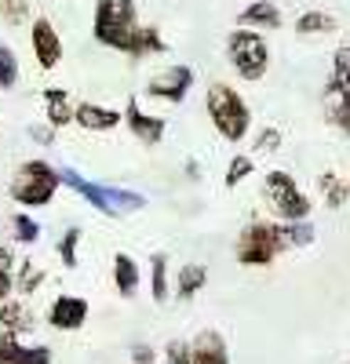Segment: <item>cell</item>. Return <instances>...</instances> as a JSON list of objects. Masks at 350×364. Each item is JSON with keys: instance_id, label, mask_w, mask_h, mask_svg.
Listing matches in <instances>:
<instances>
[{"instance_id": "6da1fadb", "label": "cell", "mask_w": 350, "mask_h": 364, "mask_svg": "<svg viewBox=\"0 0 350 364\" xmlns=\"http://www.w3.org/2000/svg\"><path fill=\"white\" fill-rule=\"evenodd\" d=\"M204 113H208L212 128L226 142H245L252 135V106L245 102L241 91L226 80H212L204 87Z\"/></svg>"}, {"instance_id": "7a4b0ae2", "label": "cell", "mask_w": 350, "mask_h": 364, "mask_svg": "<svg viewBox=\"0 0 350 364\" xmlns=\"http://www.w3.org/2000/svg\"><path fill=\"white\" fill-rule=\"evenodd\" d=\"M285 252H288L285 223H277V219H252V223H245L238 240H233V259L252 269L274 266Z\"/></svg>"}, {"instance_id": "3957f363", "label": "cell", "mask_w": 350, "mask_h": 364, "mask_svg": "<svg viewBox=\"0 0 350 364\" xmlns=\"http://www.w3.org/2000/svg\"><path fill=\"white\" fill-rule=\"evenodd\" d=\"M63 186H70L73 193H80V197L92 204L99 215H106V219H121V215H132V211H142V208H146V197H142L139 190L92 182V178H84V175L73 171V168H63Z\"/></svg>"}, {"instance_id": "277c9868", "label": "cell", "mask_w": 350, "mask_h": 364, "mask_svg": "<svg viewBox=\"0 0 350 364\" xmlns=\"http://www.w3.org/2000/svg\"><path fill=\"white\" fill-rule=\"evenodd\" d=\"M139 8L135 0H95V18H92V33L102 48L128 55L135 33H139Z\"/></svg>"}, {"instance_id": "5b68a950", "label": "cell", "mask_w": 350, "mask_h": 364, "mask_svg": "<svg viewBox=\"0 0 350 364\" xmlns=\"http://www.w3.org/2000/svg\"><path fill=\"white\" fill-rule=\"evenodd\" d=\"M321 113L332 132L350 139V44H339L332 51V70L321 87Z\"/></svg>"}, {"instance_id": "8992f818", "label": "cell", "mask_w": 350, "mask_h": 364, "mask_svg": "<svg viewBox=\"0 0 350 364\" xmlns=\"http://www.w3.org/2000/svg\"><path fill=\"white\" fill-rule=\"evenodd\" d=\"M259 193H262V204H267L270 219H277V223H303V219H310V211H314L310 197L296 182V175H288L281 168H270L267 175H262Z\"/></svg>"}, {"instance_id": "52a82bcc", "label": "cell", "mask_w": 350, "mask_h": 364, "mask_svg": "<svg viewBox=\"0 0 350 364\" xmlns=\"http://www.w3.org/2000/svg\"><path fill=\"white\" fill-rule=\"evenodd\" d=\"M58 186H63V171H58L55 164H48L44 157H33V161H22L18 164V171L11 175L8 193H11V200L18 208L29 211V208L51 204L55 193H58Z\"/></svg>"}, {"instance_id": "ba28073f", "label": "cell", "mask_w": 350, "mask_h": 364, "mask_svg": "<svg viewBox=\"0 0 350 364\" xmlns=\"http://www.w3.org/2000/svg\"><path fill=\"white\" fill-rule=\"evenodd\" d=\"M226 63L233 66V73H238L241 80L255 84L270 73V44L267 37L259 33V29H245V26H233L226 33Z\"/></svg>"}, {"instance_id": "9c48e42d", "label": "cell", "mask_w": 350, "mask_h": 364, "mask_svg": "<svg viewBox=\"0 0 350 364\" xmlns=\"http://www.w3.org/2000/svg\"><path fill=\"white\" fill-rule=\"evenodd\" d=\"M193 84H197L193 66L179 63V66H168V70H161L157 77L146 80L142 95H146V99H157V102H168V106H179V102H186V95H190Z\"/></svg>"}, {"instance_id": "30bf717a", "label": "cell", "mask_w": 350, "mask_h": 364, "mask_svg": "<svg viewBox=\"0 0 350 364\" xmlns=\"http://www.w3.org/2000/svg\"><path fill=\"white\" fill-rule=\"evenodd\" d=\"M29 48H33V58L41 70H55L63 63V37H58L55 22L44 15L29 22Z\"/></svg>"}, {"instance_id": "8fae6325", "label": "cell", "mask_w": 350, "mask_h": 364, "mask_svg": "<svg viewBox=\"0 0 350 364\" xmlns=\"http://www.w3.org/2000/svg\"><path fill=\"white\" fill-rule=\"evenodd\" d=\"M124 124H128V132H132L142 146H157V142L164 139V132H168V120L157 117V113H146V109L139 106V99H128Z\"/></svg>"}, {"instance_id": "7c38bea8", "label": "cell", "mask_w": 350, "mask_h": 364, "mask_svg": "<svg viewBox=\"0 0 350 364\" xmlns=\"http://www.w3.org/2000/svg\"><path fill=\"white\" fill-rule=\"evenodd\" d=\"M88 321V299L84 295H55L48 306V324L55 331H80Z\"/></svg>"}, {"instance_id": "4fadbf2b", "label": "cell", "mask_w": 350, "mask_h": 364, "mask_svg": "<svg viewBox=\"0 0 350 364\" xmlns=\"http://www.w3.org/2000/svg\"><path fill=\"white\" fill-rule=\"evenodd\" d=\"M190 364H230V346L223 339V331L204 328L190 339Z\"/></svg>"}, {"instance_id": "5bb4252c", "label": "cell", "mask_w": 350, "mask_h": 364, "mask_svg": "<svg viewBox=\"0 0 350 364\" xmlns=\"http://www.w3.org/2000/svg\"><path fill=\"white\" fill-rule=\"evenodd\" d=\"M0 364H51L48 346H26L15 331L0 328Z\"/></svg>"}, {"instance_id": "9a60e30c", "label": "cell", "mask_w": 350, "mask_h": 364, "mask_svg": "<svg viewBox=\"0 0 350 364\" xmlns=\"http://www.w3.org/2000/svg\"><path fill=\"white\" fill-rule=\"evenodd\" d=\"M238 26L245 29H259V33H270V29H281L285 26V15L274 0H252L238 11Z\"/></svg>"}, {"instance_id": "2e32d148", "label": "cell", "mask_w": 350, "mask_h": 364, "mask_svg": "<svg viewBox=\"0 0 350 364\" xmlns=\"http://www.w3.org/2000/svg\"><path fill=\"white\" fill-rule=\"evenodd\" d=\"M204 284H208V266L204 262H183L179 273L171 277V299L175 302H193L204 291Z\"/></svg>"}, {"instance_id": "e0dca14e", "label": "cell", "mask_w": 350, "mask_h": 364, "mask_svg": "<svg viewBox=\"0 0 350 364\" xmlns=\"http://www.w3.org/2000/svg\"><path fill=\"white\" fill-rule=\"evenodd\" d=\"M41 99H44V117H48V124L58 132V128H66L73 124V117H77V102L70 99V91L66 87H44L41 91Z\"/></svg>"}, {"instance_id": "ac0fdd59", "label": "cell", "mask_w": 350, "mask_h": 364, "mask_svg": "<svg viewBox=\"0 0 350 364\" xmlns=\"http://www.w3.org/2000/svg\"><path fill=\"white\" fill-rule=\"evenodd\" d=\"M124 120V113H117L110 106H99V102H77V117L73 124H80L84 132H113L117 124Z\"/></svg>"}, {"instance_id": "d6986e66", "label": "cell", "mask_w": 350, "mask_h": 364, "mask_svg": "<svg viewBox=\"0 0 350 364\" xmlns=\"http://www.w3.org/2000/svg\"><path fill=\"white\" fill-rule=\"evenodd\" d=\"M113 288H117L121 299H135L139 288H142V269H139V262L128 252L113 255Z\"/></svg>"}, {"instance_id": "ffe728a7", "label": "cell", "mask_w": 350, "mask_h": 364, "mask_svg": "<svg viewBox=\"0 0 350 364\" xmlns=\"http://www.w3.org/2000/svg\"><path fill=\"white\" fill-rule=\"evenodd\" d=\"M292 29H296V37H329L339 29V18L325 8H307L296 22H292Z\"/></svg>"}, {"instance_id": "44dd1931", "label": "cell", "mask_w": 350, "mask_h": 364, "mask_svg": "<svg viewBox=\"0 0 350 364\" xmlns=\"http://www.w3.org/2000/svg\"><path fill=\"white\" fill-rule=\"evenodd\" d=\"M33 324H37V317H33V310H29L26 302H18V299H4V302H0V328H4V331L26 336V331H33Z\"/></svg>"}, {"instance_id": "7402d4cb", "label": "cell", "mask_w": 350, "mask_h": 364, "mask_svg": "<svg viewBox=\"0 0 350 364\" xmlns=\"http://www.w3.org/2000/svg\"><path fill=\"white\" fill-rule=\"evenodd\" d=\"M317 190H321V200H325V208L339 211L346 200H350V182L336 171H321L317 175Z\"/></svg>"}, {"instance_id": "603a6c76", "label": "cell", "mask_w": 350, "mask_h": 364, "mask_svg": "<svg viewBox=\"0 0 350 364\" xmlns=\"http://www.w3.org/2000/svg\"><path fill=\"white\" fill-rule=\"evenodd\" d=\"M161 51H168V44H164V37H161V29H157V26H139V33H135L132 48H128V58L142 63V58L161 55Z\"/></svg>"}, {"instance_id": "cb8c5ba5", "label": "cell", "mask_w": 350, "mask_h": 364, "mask_svg": "<svg viewBox=\"0 0 350 364\" xmlns=\"http://www.w3.org/2000/svg\"><path fill=\"white\" fill-rule=\"evenodd\" d=\"M150 299L157 302V306L171 299V273H168V255L164 252H154V259H150Z\"/></svg>"}, {"instance_id": "d4e9b609", "label": "cell", "mask_w": 350, "mask_h": 364, "mask_svg": "<svg viewBox=\"0 0 350 364\" xmlns=\"http://www.w3.org/2000/svg\"><path fill=\"white\" fill-rule=\"evenodd\" d=\"M252 171H255V161H252L248 154H233L230 164H226V175H223V186H226V190H238Z\"/></svg>"}, {"instance_id": "484cf974", "label": "cell", "mask_w": 350, "mask_h": 364, "mask_svg": "<svg viewBox=\"0 0 350 364\" xmlns=\"http://www.w3.org/2000/svg\"><path fill=\"white\" fill-rule=\"evenodd\" d=\"M11 237L18 245H37L41 240V223L33 215H26V211H15L11 215Z\"/></svg>"}, {"instance_id": "4316f807", "label": "cell", "mask_w": 350, "mask_h": 364, "mask_svg": "<svg viewBox=\"0 0 350 364\" xmlns=\"http://www.w3.org/2000/svg\"><path fill=\"white\" fill-rule=\"evenodd\" d=\"M314 237H317V230H314V223H310V219H303V223H285V240H288V252L310 248V245H314Z\"/></svg>"}, {"instance_id": "83f0119b", "label": "cell", "mask_w": 350, "mask_h": 364, "mask_svg": "<svg viewBox=\"0 0 350 364\" xmlns=\"http://www.w3.org/2000/svg\"><path fill=\"white\" fill-rule=\"evenodd\" d=\"M80 237H84V230L80 226H70L63 237H58V259H63V266L66 269H77V248H80Z\"/></svg>"}, {"instance_id": "f1b7e54d", "label": "cell", "mask_w": 350, "mask_h": 364, "mask_svg": "<svg viewBox=\"0 0 350 364\" xmlns=\"http://www.w3.org/2000/svg\"><path fill=\"white\" fill-rule=\"evenodd\" d=\"M18 84V55L0 41V91H11Z\"/></svg>"}, {"instance_id": "f546056e", "label": "cell", "mask_w": 350, "mask_h": 364, "mask_svg": "<svg viewBox=\"0 0 350 364\" xmlns=\"http://www.w3.org/2000/svg\"><path fill=\"white\" fill-rule=\"evenodd\" d=\"M41 284H44V269H41L37 262L26 259V262L15 269V288H18L22 295H29V291H37Z\"/></svg>"}, {"instance_id": "4dcf8cb0", "label": "cell", "mask_w": 350, "mask_h": 364, "mask_svg": "<svg viewBox=\"0 0 350 364\" xmlns=\"http://www.w3.org/2000/svg\"><path fill=\"white\" fill-rule=\"evenodd\" d=\"M11 291H15V255H11V248L0 245V302Z\"/></svg>"}, {"instance_id": "1f68e13d", "label": "cell", "mask_w": 350, "mask_h": 364, "mask_svg": "<svg viewBox=\"0 0 350 364\" xmlns=\"http://www.w3.org/2000/svg\"><path fill=\"white\" fill-rule=\"evenodd\" d=\"M0 18L8 26H22L29 18V0H0Z\"/></svg>"}, {"instance_id": "d6a6232c", "label": "cell", "mask_w": 350, "mask_h": 364, "mask_svg": "<svg viewBox=\"0 0 350 364\" xmlns=\"http://www.w3.org/2000/svg\"><path fill=\"white\" fill-rule=\"evenodd\" d=\"M255 149H259V154H277V149H281V132H277L274 124L259 128V135H255Z\"/></svg>"}, {"instance_id": "836d02e7", "label": "cell", "mask_w": 350, "mask_h": 364, "mask_svg": "<svg viewBox=\"0 0 350 364\" xmlns=\"http://www.w3.org/2000/svg\"><path fill=\"white\" fill-rule=\"evenodd\" d=\"M164 364H190V339H171L164 346Z\"/></svg>"}, {"instance_id": "e575fe53", "label": "cell", "mask_w": 350, "mask_h": 364, "mask_svg": "<svg viewBox=\"0 0 350 364\" xmlns=\"http://www.w3.org/2000/svg\"><path fill=\"white\" fill-rule=\"evenodd\" d=\"M128 357H132V364H157V350L150 343H132Z\"/></svg>"}, {"instance_id": "d590c367", "label": "cell", "mask_w": 350, "mask_h": 364, "mask_svg": "<svg viewBox=\"0 0 350 364\" xmlns=\"http://www.w3.org/2000/svg\"><path fill=\"white\" fill-rule=\"evenodd\" d=\"M29 135H33V142H41V146H51L55 142V128L48 124V128H29Z\"/></svg>"}, {"instance_id": "8d00e7d4", "label": "cell", "mask_w": 350, "mask_h": 364, "mask_svg": "<svg viewBox=\"0 0 350 364\" xmlns=\"http://www.w3.org/2000/svg\"><path fill=\"white\" fill-rule=\"evenodd\" d=\"M346 364H350V360H346Z\"/></svg>"}]
</instances>
